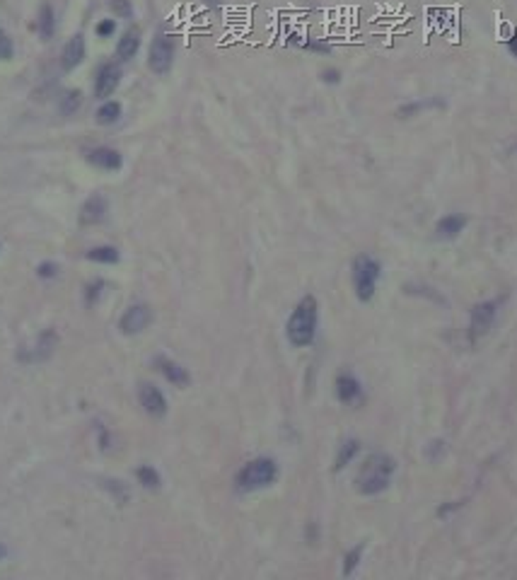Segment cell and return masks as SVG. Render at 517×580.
<instances>
[{
  "label": "cell",
  "mask_w": 517,
  "mask_h": 580,
  "mask_svg": "<svg viewBox=\"0 0 517 580\" xmlns=\"http://www.w3.org/2000/svg\"><path fill=\"white\" fill-rule=\"evenodd\" d=\"M397 472V459L387 453H372L363 459L355 474V488L360 496H377L387 491Z\"/></svg>",
  "instance_id": "obj_1"
},
{
  "label": "cell",
  "mask_w": 517,
  "mask_h": 580,
  "mask_svg": "<svg viewBox=\"0 0 517 580\" xmlns=\"http://www.w3.org/2000/svg\"><path fill=\"white\" fill-rule=\"evenodd\" d=\"M317 322H319V305H317L315 296H305L293 310L291 320H288L286 334L295 349H305L315 341Z\"/></svg>",
  "instance_id": "obj_2"
},
{
  "label": "cell",
  "mask_w": 517,
  "mask_h": 580,
  "mask_svg": "<svg viewBox=\"0 0 517 580\" xmlns=\"http://www.w3.org/2000/svg\"><path fill=\"white\" fill-rule=\"evenodd\" d=\"M278 479V464L271 457H256L237 472L235 484L240 491H259L273 486Z\"/></svg>",
  "instance_id": "obj_3"
},
{
  "label": "cell",
  "mask_w": 517,
  "mask_h": 580,
  "mask_svg": "<svg viewBox=\"0 0 517 580\" xmlns=\"http://www.w3.org/2000/svg\"><path fill=\"white\" fill-rule=\"evenodd\" d=\"M379 273H382V266L374 256L358 254L353 259V288L360 302H370L374 298Z\"/></svg>",
  "instance_id": "obj_4"
},
{
  "label": "cell",
  "mask_w": 517,
  "mask_h": 580,
  "mask_svg": "<svg viewBox=\"0 0 517 580\" xmlns=\"http://www.w3.org/2000/svg\"><path fill=\"white\" fill-rule=\"evenodd\" d=\"M174 63V41L167 34H158L150 44L148 65L155 75H167Z\"/></svg>",
  "instance_id": "obj_5"
},
{
  "label": "cell",
  "mask_w": 517,
  "mask_h": 580,
  "mask_svg": "<svg viewBox=\"0 0 517 580\" xmlns=\"http://www.w3.org/2000/svg\"><path fill=\"white\" fill-rule=\"evenodd\" d=\"M498 315V302L496 300H486L478 302L472 307V315H469V339L478 341L483 334H488V329L493 327Z\"/></svg>",
  "instance_id": "obj_6"
},
{
  "label": "cell",
  "mask_w": 517,
  "mask_h": 580,
  "mask_svg": "<svg viewBox=\"0 0 517 580\" xmlns=\"http://www.w3.org/2000/svg\"><path fill=\"white\" fill-rule=\"evenodd\" d=\"M150 322H153V310L148 305H131L121 315V320H118V329H121V334L134 336L140 334L143 329H148Z\"/></svg>",
  "instance_id": "obj_7"
},
{
  "label": "cell",
  "mask_w": 517,
  "mask_h": 580,
  "mask_svg": "<svg viewBox=\"0 0 517 580\" xmlns=\"http://www.w3.org/2000/svg\"><path fill=\"white\" fill-rule=\"evenodd\" d=\"M138 402L145 408V413L153 418H162L167 413V397L162 394V389L155 387L153 382H140L138 387Z\"/></svg>",
  "instance_id": "obj_8"
},
{
  "label": "cell",
  "mask_w": 517,
  "mask_h": 580,
  "mask_svg": "<svg viewBox=\"0 0 517 580\" xmlns=\"http://www.w3.org/2000/svg\"><path fill=\"white\" fill-rule=\"evenodd\" d=\"M155 368H158L160 375H162L169 384H174V387H187V384L191 382L187 368L179 365L177 360L167 358V355H158V358H155Z\"/></svg>",
  "instance_id": "obj_9"
},
{
  "label": "cell",
  "mask_w": 517,
  "mask_h": 580,
  "mask_svg": "<svg viewBox=\"0 0 517 580\" xmlns=\"http://www.w3.org/2000/svg\"><path fill=\"white\" fill-rule=\"evenodd\" d=\"M109 203L102 194H92L80 208V225H99L107 218Z\"/></svg>",
  "instance_id": "obj_10"
},
{
  "label": "cell",
  "mask_w": 517,
  "mask_h": 580,
  "mask_svg": "<svg viewBox=\"0 0 517 580\" xmlns=\"http://www.w3.org/2000/svg\"><path fill=\"white\" fill-rule=\"evenodd\" d=\"M118 80H121V70L116 63H104L97 70V83H94V94L97 97H109L114 90L118 87Z\"/></svg>",
  "instance_id": "obj_11"
},
{
  "label": "cell",
  "mask_w": 517,
  "mask_h": 580,
  "mask_svg": "<svg viewBox=\"0 0 517 580\" xmlns=\"http://www.w3.org/2000/svg\"><path fill=\"white\" fill-rule=\"evenodd\" d=\"M87 160L89 165H94V167L99 169H107V172H116V169H121L123 165V158L118 150L114 148H94L87 153Z\"/></svg>",
  "instance_id": "obj_12"
},
{
  "label": "cell",
  "mask_w": 517,
  "mask_h": 580,
  "mask_svg": "<svg viewBox=\"0 0 517 580\" xmlns=\"http://www.w3.org/2000/svg\"><path fill=\"white\" fill-rule=\"evenodd\" d=\"M464 227H467V218L459 216V213H447L435 222V235L440 240H454V237L462 235Z\"/></svg>",
  "instance_id": "obj_13"
},
{
  "label": "cell",
  "mask_w": 517,
  "mask_h": 580,
  "mask_svg": "<svg viewBox=\"0 0 517 580\" xmlns=\"http://www.w3.org/2000/svg\"><path fill=\"white\" fill-rule=\"evenodd\" d=\"M360 397V382L350 373H341L336 377V399L341 404H353Z\"/></svg>",
  "instance_id": "obj_14"
},
{
  "label": "cell",
  "mask_w": 517,
  "mask_h": 580,
  "mask_svg": "<svg viewBox=\"0 0 517 580\" xmlns=\"http://www.w3.org/2000/svg\"><path fill=\"white\" fill-rule=\"evenodd\" d=\"M83 59H85V39L78 34L65 44L63 56H61V65H63V70H73L83 63Z\"/></svg>",
  "instance_id": "obj_15"
},
{
  "label": "cell",
  "mask_w": 517,
  "mask_h": 580,
  "mask_svg": "<svg viewBox=\"0 0 517 580\" xmlns=\"http://www.w3.org/2000/svg\"><path fill=\"white\" fill-rule=\"evenodd\" d=\"M138 49H140V34H138V30H128L126 34L118 39V44H116V56L121 61H131L136 54H138Z\"/></svg>",
  "instance_id": "obj_16"
},
{
  "label": "cell",
  "mask_w": 517,
  "mask_h": 580,
  "mask_svg": "<svg viewBox=\"0 0 517 580\" xmlns=\"http://www.w3.org/2000/svg\"><path fill=\"white\" fill-rule=\"evenodd\" d=\"M358 453H360V440H355V438L346 440V443L339 448V455H336L334 472H341V469L348 467V464L353 462L355 457H358Z\"/></svg>",
  "instance_id": "obj_17"
},
{
  "label": "cell",
  "mask_w": 517,
  "mask_h": 580,
  "mask_svg": "<svg viewBox=\"0 0 517 580\" xmlns=\"http://www.w3.org/2000/svg\"><path fill=\"white\" fill-rule=\"evenodd\" d=\"M136 479H138L140 486L148 488V491H155V488H160V484H162L158 469L150 467V464H143V467L136 469Z\"/></svg>",
  "instance_id": "obj_18"
},
{
  "label": "cell",
  "mask_w": 517,
  "mask_h": 580,
  "mask_svg": "<svg viewBox=\"0 0 517 580\" xmlns=\"http://www.w3.org/2000/svg\"><path fill=\"white\" fill-rule=\"evenodd\" d=\"M87 259L89 261H97V264H116V261H118V249H116V247H109V245L94 247V249L87 251Z\"/></svg>",
  "instance_id": "obj_19"
},
{
  "label": "cell",
  "mask_w": 517,
  "mask_h": 580,
  "mask_svg": "<svg viewBox=\"0 0 517 580\" xmlns=\"http://www.w3.org/2000/svg\"><path fill=\"white\" fill-rule=\"evenodd\" d=\"M118 116H121V104L118 102H104L102 107L97 109V123H102V126L116 123Z\"/></svg>",
  "instance_id": "obj_20"
},
{
  "label": "cell",
  "mask_w": 517,
  "mask_h": 580,
  "mask_svg": "<svg viewBox=\"0 0 517 580\" xmlns=\"http://www.w3.org/2000/svg\"><path fill=\"white\" fill-rule=\"evenodd\" d=\"M363 551H365V546L358 544V546H353V549H350L348 554L344 556V575H353V570L360 566V559H363Z\"/></svg>",
  "instance_id": "obj_21"
},
{
  "label": "cell",
  "mask_w": 517,
  "mask_h": 580,
  "mask_svg": "<svg viewBox=\"0 0 517 580\" xmlns=\"http://www.w3.org/2000/svg\"><path fill=\"white\" fill-rule=\"evenodd\" d=\"M39 34L44 37V39H51V37H54V10H51V6H44V8H41V15H39Z\"/></svg>",
  "instance_id": "obj_22"
},
{
  "label": "cell",
  "mask_w": 517,
  "mask_h": 580,
  "mask_svg": "<svg viewBox=\"0 0 517 580\" xmlns=\"http://www.w3.org/2000/svg\"><path fill=\"white\" fill-rule=\"evenodd\" d=\"M12 54H15V46H12V39L0 30V61H10Z\"/></svg>",
  "instance_id": "obj_23"
},
{
  "label": "cell",
  "mask_w": 517,
  "mask_h": 580,
  "mask_svg": "<svg viewBox=\"0 0 517 580\" xmlns=\"http://www.w3.org/2000/svg\"><path fill=\"white\" fill-rule=\"evenodd\" d=\"M80 102H83V94H80V92H68V94H65V99H63V112L65 114H73L75 109L80 107Z\"/></svg>",
  "instance_id": "obj_24"
},
{
  "label": "cell",
  "mask_w": 517,
  "mask_h": 580,
  "mask_svg": "<svg viewBox=\"0 0 517 580\" xmlns=\"http://www.w3.org/2000/svg\"><path fill=\"white\" fill-rule=\"evenodd\" d=\"M114 32H116V20H104V22H99V25H97V34L104 37V39H107V37H112Z\"/></svg>",
  "instance_id": "obj_25"
},
{
  "label": "cell",
  "mask_w": 517,
  "mask_h": 580,
  "mask_svg": "<svg viewBox=\"0 0 517 580\" xmlns=\"http://www.w3.org/2000/svg\"><path fill=\"white\" fill-rule=\"evenodd\" d=\"M112 8L118 17H131V3L128 0H112Z\"/></svg>",
  "instance_id": "obj_26"
},
{
  "label": "cell",
  "mask_w": 517,
  "mask_h": 580,
  "mask_svg": "<svg viewBox=\"0 0 517 580\" xmlns=\"http://www.w3.org/2000/svg\"><path fill=\"white\" fill-rule=\"evenodd\" d=\"M56 271H59V266H56V264H41L39 266V276H41V278H54Z\"/></svg>",
  "instance_id": "obj_27"
},
{
  "label": "cell",
  "mask_w": 517,
  "mask_h": 580,
  "mask_svg": "<svg viewBox=\"0 0 517 580\" xmlns=\"http://www.w3.org/2000/svg\"><path fill=\"white\" fill-rule=\"evenodd\" d=\"M102 288H104V283H92V285H89V288H87V305H92L94 298H99Z\"/></svg>",
  "instance_id": "obj_28"
},
{
  "label": "cell",
  "mask_w": 517,
  "mask_h": 580,
  "mask_svg": "<svg viewBox=\"0 0 517 580\" xmlns=\"http://www.w3.org/2000/svg\"><path fill=\"white\" fill-rule=\"evenodd\" d=\"M321 80H324V83H339V80H341V73H339V70H334V68H331V70H324V73H321Z\"/></svg>",
  "instance_id": "obj_29"
},
{
  "label": "cell",
  "mask_w": 517,
  "mask_h": 580,
  "mask_svg": "<svg viewBox=\"0 0 517 580\" xmlns=\"http://www.w3.org/2000/svg\"><path fill=\"white\" fill-rule=\"evenodd\" d=\"M507 49H510V54L517 59V34H512L510 39H507Z\"/></svg>",
  "instance_id": "obj_30"
},
{
  "label": "cell",
  "mask_w": 517,
  "mask_h": 580,
  "mask_svg": "<svg viewBox=\"0 0 517 580\" xmlns=\"http://www.w3.org/2000/svg\"><path fill=\"white\" fill-rule=\"evenodd\" d=\"M6 554H8V549H6V546H3V544H0V561L6 559Z\"/></svg>",
  "instance_id": "obj_31"
}]
</instances>
